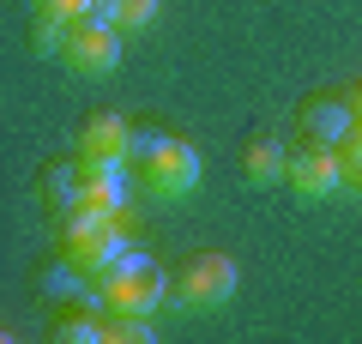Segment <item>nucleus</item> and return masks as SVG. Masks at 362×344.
<instances>
[{
	"label": "nucleus",
	"mask_w": 362,
	"mask_h": 344,
	"mask_svg": "<svg viewBox=\"0 0 362 344\" xmlns=\"http://www.w3.org/2000/svg\"><path fill=\"white\" fill-rule=\"evenodd\" d=\"M199 181H206V151H199L194 139H175V133L139 164V188H145V200H157V205L194 200Z\"/></svg>",
	"instance_id": "obj_1"
},
{
	"label": "nucleus",
	"mask_w": 362,
	"mask_h": 344,
	"mask_svg": "<svg viewBox=\"0 0 362 344\" xmlns=\"http://www.w3.org/2000/svg\"><path fill=\"white\" fill-rule=\"evenodd\" d=\"M235 290H242V266H235L230 254H199L194 266L181 272L175 302L187 308V314H218V308L235 302Z\"/></svg>",
	"instance_id": "obj_2"
},
{
	"label": "nucleus",
	"mask_w": 362,
	"mask_h": 344,
	"mask_svg": "<svg viewBox=\"0 0 362 344\" xmlns=\"http://www.w3.org/2000/svg\"><path fill=\"white\" fill-rule=\"evenodd\" d=\"M61 61H66V73H78V79H109L121 67V30L97 25V18H78V25L66 30Z\"/></svg>",
	"instance_id": "obj_3"
},
{
	"label": "nucleus",
	"mask_w": 362,
	"mask_h": 344,
	"mask_svg": "<svg viewBox=\"0 0 362 344\" xmlns=\"http://www.w3.org/2000/svg\"><path fill=\"white\" fill-rule=\"evenodd\" d=\"M284 181L302 200H338V193H344V157H338L332 145H308V151L290 157Z\"/></svg>",
	"instance_id": "obj_4"
},
{
	"label": "nucleus",
	"mask_w": 362,
	"mask_h": 344,
	"mask_svg": "<svg viewBox=\"0 0 362 344\" xmlns=\"http://www.w3.org/2000/svg\"><path fill=\"white\" fill-rule=\"evenodd\" d=\"M78 164H127L133 169V127H127V115H115V109L90 115L85 127H78Z\"/></svg>",
	"instance_id": "obj_5"
},
{
	"label": "nucleus",
	"mask_w": 362,
	"mask_h": 344,
	"mask_svg": "<svg viewBox=\"0 0 362 344\" xmlns=\"http://www.w3.org/2000/svg\"><path fill=\"white\" fill-rule=\"evenodd\" d=\"M302 133H308V145H344L350 133H356V115H350V97H308L302 103Z\"/></svg>",
	"instance_id": "obj_6"
},
{
	"label": "nucleus",
	"mask_w": 362,
	"mask_h": 344,
	"mask_svg": "<svg viewBox=\"0 0 362 344\" xmlns=\"http://www.w3.org/2000/svg\"><path fill=\"white\" fill-rule=\"evenodd\" d=\"M284 169H290V151L272 139V133H259V139L242 145V181H247V188H278Z\"/></svg>",
	"instance_id": "obj_7"
},
{
	"label": "nucleus",
	"mask_w": 362,
	"mask_h": 344,
	"mask_svg": "<svg viewBox=\"0 0 362 344\" xmlns=\"http://www.w3.org/2000/svg\"><path fill=\"white\" fill-rule=\"evenodd\" d=\"M157 13H163V0H115V18H109V25H115L121 37H139V30L157 25Z\"/></svg>",
	"instance_id": "obj_8"
},
{
	"label": "nucleus",
	"mask_w": 362,
	"mask_h": 344,
	"mask_svg": "<svg viewBox=\"0 0 362 344\" xmlns=\"http://www.w3.org/2000/svg\"><path fill=\"white\" fill-rule=\"evenodd\" d=\"M42 200H49L54 212H66V205L78 200V157H73V164H54V169H49V181H42Z\"/></svg>",
	"instance_id": "obj_9"
},
{
	"label": "nucleus",
	"mask_w": 362,
	"mask_h": 344,
	"mask_svg": "<svg viewBox=\"0 0 362 344\" xmlns=\"http://www.w3.org/2000/svg\"><path fill=\"white\" fill-rule=\"evenodd\" d=\"M151 314H103V338L109 344H145L151 338Z\"/></svg>",
	"instance_id": "obj_10"
},
{
	"label": "nucleus",
	"mask_w": 362,
	"mask_h": 344,
	"mask_svg": "<svg viewBox=\"0 0 362 344\" xmlns=\"http://www.w3.org/2000/svg\"><path fill=\"white\" fill-rule=\"evenodd\" d=\"M54 338H61V344H103V314H97V308L66 314L61 326H54Z\"/></svg>",
	"instance_id": "obj_11"
},
{
	"label": "nucleus",
	"mask_w": 362,
	"mask_h": 344,
	"mask_svg": "<svg viewBox=\"0 0 362 344\" xmlns=\"http://www.w3.org/2000/svg\"><path fill=\"white\" fill-rule=\"evenodd\" d=\"M66 30H73L66 18L37 13V25H30V49H37V55H61V49H66Z\"/></svg>",
	"instance_id": "obj_12"
},
{
	"label": "nucleus",
	"mask_w": 362,
	"mask_h": 344,
	"mask_svg": "<svg viewBox=\"0 0 362 344\" xmlns=\"http://www.w3.org/2000/svg\"><path fill=\"white\" fill-rule=\"evenodd\" d=\"M338 157H344V193H356V200H362V127L338 145Z\"/></svg>",
	"instance_id": "obj_13"
},
{
	"label": "nucleus",
	"mask_w": 362,
	"mask_h": 344,
	"mask_svg": "<svg viewBox=\"0 0 362 344\" xmlns=\"http://www.w3.org/2000/svg\"><path fill=\"white\" fill-rule=\"evenodd\" d=\"M37 13H49V18H66V25H78V18H90V0H37Z\"/></svg>",
	"instance_id": "obj_14"
},
{
	"label": "nucleus",
	"mask_w": 362,
	"mask_h": 344,
	"mask_svg": "<svg viewBox=\"0 0 362 344\" xmlns=\"http://www.w3.org/2000/svg\"><path fill=\"white\" fill-rule=\"evenodd\" d=\"M350 115H356V127H362V85L350 91Z\"/></svg>",
	"instance_id": "obj_15"
}]
</instances>
